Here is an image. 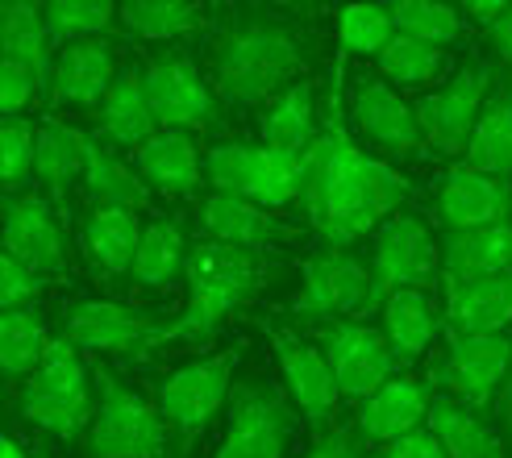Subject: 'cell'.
Here are the masks:
<instances>
[{
	"instance_id": "6da1fadb",
	"label": "cell",
	"mask_w": 512,
	"mask_h": 458,
	"mask_svg": "<svg viewBox=\"0 0 512 458\" xmlns=\"http://www.w3.org/2000/svg\"><path fill=\"white\" fill-rule=\"evenodd\" d=\"M408 188L413 184L404 180L400 167H392L379 155H367L358 146L346 109V55H338L321 109V138L304 155V188H300L304 213L325 238V246L350 250L371 229L392 221Z\"/></svg>"
},
{
	"instance_id": "7a4b0ae2",
	"label": "cell",
	"mask_w": 512,
	"mask_h": 458,
	"mask_svg": "<svg viewBox=\"0 0 512 458\" xmlns=\"http://www.w3.org/2000/svg\"><path fill=\"white\" fill-rule=\"evenodd\" d=\"M217 96L225 105H271L279 92L300 84L304 42L288 21L271 13H234L213 46Z\"/></svg>"
},
{
	"instance_id": "3957f363",
	"label": "cell",
	"mask_w": 512,
	"mask_h": 458,
	"mask_svg": "<svg viewBox=\"0 0 512 458\" xmlns=\"http://www.w3.org/2000/svg\"><path fill=\"white\" fill-rule=\"evenodd\" d=\"M267 271H271L267 254L259 250H238L213 238H200L188 254V271H184V284H188L184 309L175 313V321H163L155 346H167V342L204 346L209 338H217V329L259 296V288L267 284Z\"/></svg>"
},
{
	"instance_id": "277c9868",
	"label": "cell",
	"mask_w": 512,
	"mask_h": 458,
	"mask_svg": "<svg viewBox=\"0 0 512 458\" xmlns=\"http://www.w3.org/2000/svg\"><path fill=\"white\" fill-rule=\"evenodd\" d=\"M96 417L88 425V458H163L167 454V421L150 400L125 388L113 367L96 363Z\"/></svg>"
},
{
	"instance_id": "5b68a950",
	"label": "cell",
	"mask_w": 512,
	"mask_h": 458,
	"mask_svg": "<svg viewBox=\"0 0 512 458\" xmlns=\"http://www.w3.org/2000/svg\"><path fill=\"white\" fill-rule=\"evenodd\" d=\"M238 363H242V346H225V350L192 359L167 375V384L159 388V413L171 429L179 458H188V450L200 442V434L225 409V400L234 396Z\"/></svg>"
},
{
	"instance_id": "8992f818",
	"label": "cell",
	"mask_w": 512,
	"mask_h": 458,
	"mask_svg": "<svg viewBox=\"0 0 512 458\" xmlns=\"http://www.w3.org/2000/svg\"><path fill=\"white\" fill-rule=\"evenodd\" d=\"M21 417L55 434L63 442L80 438L96 417L92 404V379L84 371V359L67 338H55L46 350L42 367L25 379L21 388Z\"/></svg>"
},
{
	"instance_id": "52a82bcc",
	"label": "cell",
	"mask_w": 512,
	"mask_h": 458,
	"mask_svg": "<svg viewBox=\"0 0 512 458\" xmlns=\"http://www.w3.org/2000/svg\"><path fill=\"white\" fill-rule=\"evenodd\" d=\"M204 184L213 192H229L254 200L263 209H284L300 200L304 188V159L284 155L271 146H250V142H221L204 155Z\"/></svg>"
},
{
	"instance_id": "ba28073f",
	"label": "cell",
	"mask_w": 512,
	"mask_h": 458,
	"mask_svg": "<svg viewBox=\"0 0 512 458\" xmlns=\"http://www.w3.org/2000/svg\"><path fill=\"white\" fill-rule=\"evenodd\" d=\"M379 304L371 267L354 250L325 246L304 263V284L292 300V313L300 321H358Z\"/></svg>"
},
{
	"instance_id": "9c48e42d",
	"label": "cell",
	"mask_w": 512,
	"mask_h": 458,
	"mask_svg": "<svg viewBox=\"0 0 512 458\" xmlns=\"http://www.w3.org/2000/svg\"><path fill=\"white\" fill-rule=\"evenodd\" d=\"M296 429V404L263 384L246 379L234 388V409H229V429L213 458H284L288 438Z\"/></svg>"
},
{
	"instance_id": "30bf717a",
	"label": "cell",
	"mask_w": 512,
	"mask_h": 458,
	"mask_svg": "<svg viewBox=\"0 0 512 458\" xmlns=\"http://www.w3.org/2000/svg\"><path fill=\"white\" fill-rule=\"evenodd\" d=\"M346 109L354 134H363L388 159H425L429 142L421 130L417 105H408L388 80L358 75L354 84H346Z\"/></svg>"
},
{
	"instance_id": "8fae6325",
	"label": "cell",
	"mask_w": 512,
	"mask_h": 458,
	"mask_svg": "<svg viewBox=\"0 0 512 458\" xmlns=\"http://www.w3.org/2000/svg\"><path fill=\"white\" fill-rule=\"evenodd\" d=\"M371 275L379 300H388L392 292H429L433 279H442V246L433 242L421 217L396 213L392 221L379 225Z\"/></svg>"
},
{
	"instance_id": "7c38bea8",
	"label": "cell",
	"mask_w": 512,
	"mask_h": 458,
	"mask_svg": "<svg viewBox=\"0 0 512 458\" xmlns=\"http://www.w3.org/2000/svg\"><path fill=\"white\" fill-rule=\"evenodd\" d=\"M492 80H496V71L488 63H467L454 71V80H446L442 88H433L417 100L425 142L438 155H467L475 121L492 96Z\"/></svg>"
},
{
	"instance_id": "4fadbf2b",
	"label": "cell",
	"mask_w": 512,
	"mask_h": 458,
	"mask_svg": "<svg viewBox=\"0 0 512 458\" xmlns=\"http://www.w3.org/2000/svg\"><path fill=\"white\" fill-rule=\"evenodd\" d=\"M317 342H321V354L329 359V367H334L338 392L346 400L363 404L367 396H375L383 384L396 379L400 359L392 354L383 329H371L363 321H329L317 329Z\"/></svg>"
},
{
	"instance_id": "5bb4252c",
	"label": "cell",
	"mask_w": 512,
	"mask_h": 458,
	"mask_svg": "<svg viewBox=\"0 0 512 458\" xmlns=\"http://www.w3.org/2000/svg\"><path fill=\"white\" fill-rule=\"evenodd\" d=\"M146 96L159 117V130H213L221 121L217 92L200 80V71L184 55H155L146 67Z\"/></svg>"
},
{
	"instance_id": "9a60e30c",
	"label": "cell",
	"mask_w": 512,
	"mask_h": 458,
	"mask_svg": "<svg viewBox=\"0 0 512 458\" xmlns=\"http://www.w3.org/2000/svg\"><path fill=\"white\" fill-rule=\"evenodd\" d=\"M512 367V338L508 334H454L438 363V379L450 388L454 400L471 409H488L500 396V384Z\"/></svg>"
},
{
	"instance_id": "2e32d148",
	"label": "cell",
	"mask_w": 512,
	"mask_h": 458,
	"mask_svg": "<svg viewBox=\"0 0 512 458\" xmlns=\"http://www.w3.org/2000/svg\"><path fill=\"white\" fill-rule=\"evenodd\" d=\"M267 338L275 346V363H279V375L288 384V400L296 404V413L309 421L313 429H329L338 413V379H334V367L321 354V346L304 342L292 329H279V325H267Z\"/></svg>"
},
{
	"instance_id": "e0dca14e",
	"label": "cell",
	"mask_w": 512,
	"mask_h": 458,
	"mask_svg": "<svg viewBox=\"0 0 512 458\" xmlns=\"http://www.w3.org/2000/svg\"><path fill=\"white\" fill-rule=\"evenodd\" d=\"M159 329L163 325L150 313L125 309L113 300H80L63 313V338L75 350L92 354H142L155 346Z\"/></svg>"
},
{
	"instance_id": "ac0fdd59",
	"label": "cell",
	"mask_w": 512,
	"mask_h": 458,
	"mask_svg": "<svg viewBox=\"0 0 512 458\" xmlns=\"http://www.w3.org/2000/svg\"><path fill=\"white\" fill-rule=\"evenodd\" d=\"M5 254L21 259L34 275L50 279L67 271V238H63V217L55 213L46 196L30 192L9 200L5 213Z\"/></svg>"
},
{
	"instance_id": "d6986e66",
	"label": "cell",
	"mask_w": 512,
	"mask_h": 458,
	"mask_svg": "<svg viewBox=\"0 0 512 458\" xmlns=\"http://www.w3.org/2000/svg\"><path fill=\"white\" fill-rule=\"evenodd\" d=\"M438 213L454 229H483V225H508L512 221V180L475 171L458 163L446 171L438 192Z\"/></svg>"
},
{
	"instance_id": "ffe728a7",
	"label": "cell",
	"mask_w": 512,
	"mask_h": 458,
	"mask_svg": "<svg viewBox=\"0 0 512 458\" xmlns=\"http://www.w3.org/2000/svg\"><path fill=\"white\" fill-rule=\"evenodd\" d=\"M117 75V55L109 42L84 38V42H67L55 59V80H50V96L59 105H80V109H100L105 96L113 92Z\"/></svg>"
},
{
	"instance_id": "44dd1931",
	"label": "cell",
	"mask_w": 512,
	"mask_h": 458,
	"mask_svg": "<svg viewBox=\"0 0 512 458\" xmlns=\"http://www.w3.org/2000/svg\"><path fill=\"white\" fill-rule=\"evenodd\" d=\"M200 229H204V238H213V242L238 246V250H259V254H267L275 242H284L292 234L271 209L254 205V200H242V196H229V192H213L200 200Z\"/></svg>"
},
{
	"instance_id": "7402d4cb",
	"label": "cell",
	"mask_w": 512,
	"mask_h": 458,
	"mask_svg": "<svg viewBox=\"0 0 512 458\" xmlns=\"http://www.w3.org/2000/svg\"><path fill=\"white\" fill-rule=\"evenodd\" d=\"M492 275H512V221L483 229H454L442 242V288Z\"/></svg>"
},
{
	"instance_id": "603a6c76",
	"label": "cell",
	"mask_w": 512,
	"mask_h": 458,
	"mask_svg": "<svg viewBox=\"0 0 512 458\" xmlns=\"http://www.w3.org/2000/svg\"><path fill=\"white\" fill-rule=\"evenodd\" d=\"M429 400L433 396L417 384V379L396 375L392 384H383L375 396H367L363 404H358V434L392 446L408 434H417V429H425Z\"/></svg>"
},
{
	"instance_id": "cb8c5ba5",
	"label": "cell",
	"mask_w": 512,
	"mask_h": 458,
	"mask_svg": "<svg viewBox=\"0 0 512 458\" xmlns=\"http://www.w3.org/2000/svg\"><path fill=\"white\" fill-rule=\"evenodd\" d=\"M96 125H100L105 146L134 150V155L159 134V117L150 109V96H146V71H138V67L121 71V80L105 96V105L96 109Z\"/></svg>"
},
{
	"instance_id": "d4e9b609",
	"label": "cell",
	"mask_w": 512,
	"mask_h": 458,
	"mask_svg": "<svg viewBox=\"0 0 512 458\" xmlns=\"http://www.w3.org/2000/svg\"><path fill=\"white\" fill-rule=\"evenodd\" d=\"M138 175L159 196H192L204 184V159L192 134L159 130L138 150Z\"/></svg>"
},
{
	"instance_id": "484cf974",
	"label": "cell",
	"mask_w": 512,
	"mask_h": 458,
	"mask_svg": "<svg viewBox=\"0 0 512 458\" xmlns=\"http://www.w3.org/2000/svg\"><path fill=\"white\" fill-rule=\"evenodd\" d=\"M259 134L263 146L284 150V155L304 159L321 138V105H317V88L309 80L292 84L288 92H279L259 117Z\"/></svg>"
},
{
	"instance_id": "4316f807",
	"label": "cell",
	"mask_w": 512,
	"mask_h": 458,
	"mask_svg": "<svg viewBox=\"0 0 512 458\" xmlns=\"http://www.w3.org/2000/svg\"><path fill=\"white\" fill-rule=\"evenodd\" d=\"M34 175L42 180L50 205L59 217H67L71 209V184L84 180V130L63 125L55 117H46L38 125V159H34Z\"/></svg>"
},
{
	"instance_id": "83f0119b",
	"label": "cell",
	"mask_w": 512,
	"mask_h": 458,
	"mask_svg": "<svg viewBox=\"0 0 512 458\" xmlns=\"http://www.w3.org/2000/svg\"><path fill=\"white\" fill-rule=\"evenodd\" d=\"M446 321L454 334H504L512 321V275L446 288Z\"/></svg>"
},
{
	"instance_id": "f1b7e54d",
	"label": "cell",
	"mask_w": 512,
	"mask_h": 458,
	"mask_svg": "<svg viewBox=\"0 0 512 458\" xmlns=\"http://www.w3.org/2000/svg\"><path fill=\"white\" fill-rule=\"evenodd\" d=\"M425 429L442 442L446 458H500V434L479 417V409L454 396L429 400Z\"/></svg>"
},
{
	"instance_id": "f546056e",
	"label": "cell",
	"mask_w": 512,
	"mask_h": 458,
	"mask_svg": "<svg viewBox=\"0 0 512 458\" xmlns=\"http://www.w3.org/2000/svg\"><path fill=\"white\" fill-rule=\"evenodd\" d=\"M84 188L96 209L142 213L150 205V188L142 175L134 167H125L113 155V146H100V138H88V134H84Z\"/></svg>"
},
{
	"instance_id": "4dcf8cb0",
	"label": "cell",
	"mask_w": 512,
	"mask_h": 458,
	"mask_svg": "<svg viewBox=\"0 0 512 458\" xmlns=\"http://www.w3.org/2000/svg\"><path fill=\"white\" fill-rule=\"evenodd\" d=\"M142 229L146 225H138V213H130V209H92L84 217V229H80L92 267L105 271V275L134 271Z\"/></svg>"
},
{
	"instance_id": "1f68e13d",
	"label": "cell",
	"mask_w": 512,
	"mask_h": 458,
	"mask_svg": "<svg viewBox=\"0 0 512 458\" xmlns=\"http://www.w3.org/2000/svg\"><path fill=\"white\" fill-rule=\"evenodd\" d=\"M0 46H5V59L30 67L38 75V84L50 88L55 59H50V30H46L42 5H30V0L0 5Z\"/></svg>"
},
{
	"instance_id": "d6a6232c",
	"label": "cell",
	"mask_w": 512,
	"mask_h": 458,
	"mask_svg": "<svg viewBox=\"0 0 512 458\" xmlns=\"http://www.w3.org/2000/svg\"><path fill=\"white\" fill-rule=\"evenodd\" d=\"M463 163L475 171L500 175V180H512V80L492 88L488 105H483V113L475 121V134L467 142Z\"/></svg>"
},
{
	"instance_id": "836d02e7",
	"label": "cell",
	"mask_w": 512,
	"mask_h": 458,
	"mask_svg": "<svg viewBox=\"0 0 512 458\" xmlns=\"http://www.w3.org/2000/svg\"><path fill=\"white\" fill-rule=\"evenodd\" d=\"M379 313H383V338H388L400 367L417 363L429 350L433 334H438V317H433L429 292H392Z\"/></svg>"
},
{
	"instance_id": "e575fe53",
	"label": "cell",
	"mask_w": 512,
	"mask_h": 458,
	"mask_svg": "<svg viewBox=\"0 0 512 458\" xmlns=\"http://www.w3.org/2000/svg\"><path fill=\"white\" fill-rule=\"evenodd\" d=\"M188 254H192V246L184 242V225L175 217L150 221L142 229V246L134 259V284L138 288H171L175 279L188 271Z\"/></svg>"
},
{
	"instance_id": "d590c367",
	"label": "cell",
	"mask_w": 512,
	"mask_h": 458,
	"mask_svg": "<svg viewBox=\"0 0 512 458\" xmlns=\"http://www.w3.org/2000/svg\"><path fill=\"white\" fill-rule=\"evenodd\" d=\"M50 342L55 338L46 334V321L34 309L0 313V367L9 379H30L42 367Z\"/></svg>"
},
{
	"instance_id": "8d00e7d4",
	"label": "cell",
	"mask_w": 512,
	"mask_h": 458,
	"mask_svg": "<svg viewBox=\"0 0 512 458\" xmlns=\"http://www.w3.org/2000/svg\"><path fill=\"white\" fill-rule=\"evenodd\" d=\"M200 21H204V9L192 5V0H130V5H121V25L146 42L184 38Z\"/></svg>"
},
{
	"instance_id": "74e56055",
	"label": "cell",
	"mask_w": 512,
	"mask_h": 458,
	"mask_svg": "<svg viewBox=\"0 0 512 458\" xmlns=\"http://www.w3.org/2000/svg\"><path fill=\"white\" fill-rule=\"evenodd\" d=\"M379 80H388L396 88H421L429 80H438L442 67H446V55L438 46H425L417 38H404L396 34L388 46L379 50Z\"/></svg>"
},
{
	"instance_id": "f35d334b",
	"label": "cell",
	"mask_w": 512,
	"mask_h": 458,
	"mask_svg": "<svg viewBox=\"0 0 512 458\" xmlns=\"http://www.w3.org/2000/svg\"><path fill=\"white\" fill-rule=\"evenodd\" d=\"M392 21H396V34L404 38H417L425 46H446L463 34V9L442 5V0H396Z\"/></svg>"
},
{
	"instance_id": "ab89813d",
	"label": "cell",
	"mask_w": 512,
	"mask_h": 458,
	"mask_svg": "<svg viewBox=\"0 0 512 458\" xmlns=\"http://www.w3.org/2000/svg\"><path fill=\"white\" fill-rule=\"evenodd\" d=\"M42 13L50 38L63 42L100 38L121 21V5H109V0H50V5H42Z\"/></svg>"
},
{
	"instance_id": "60d3db41",
	"label": "cell",
	"mask_w": 512,
	"mask_h": 458,
	"mask_svg": "<svg viewBox=\"0 0 512 458\" xmlns=\"http://www.w3.org/2000/svg\"><path fill=\"white\" fill-rule=\"evenodd\" d=\"M342 55H375L396 38V21L388 5H346L338 13Z\"/></svg>"
},
{
	"instance_id": "b9f144b4",
	"label": "cell",
	"mask_w": 512,
	"mask_h": 458,
	"mask_svg": "<svg viewBox=\"0 0 512 458\" xmlns=\"http://www.w3.org/2000/svg\"><path fill=\"white\" fill-rule=\"evenodd\" d=\"M34 159H38V130L25 117H5V125H0V184L17 192L25 175L34 171Z\"/></svg>"
},
{
	"instance_id": "7bdbcfd3",
	"label": "cell",
	"mask_w": 512,
	"mask_h": 458,
	"mask_svg": "<svg viewBox=\"0 0 512 458\" xmlns=\"http://www.w3.org/2000/svg\"><path fill=\"white\" fill-rule=\"evenodd\" d=\"M42 288H46L42 275H34L21 259H13V254H0V309L5 313L30 309L42 296Z\"/></svg>"
},
{
	"instance_id": "ee69618b",
	"label": "cell",
	"mask_w": 512,
	"mask_h": 458,
	"mask_svg": "<svg viewBox=\"0 0 512 458\" xmlns=\"http://www.w3.org/2000/svg\"><path fill=\"white\" fill-rule=\"evenodd\" d=\"M38 75L30 67H21L13 59H0V109H5V117H21V109L34 100L38 92Z\"/></svg>"
},
{
	"instance_id": "f6af8a7d",
	"label": "cell",
	"mask_w": 512,
	"mask_h": 458,
	"mask_svg": "<svg viewBox=\"0 0 512 458\" xmlns=\"http://www.w3.org/2000/svg\"><path fill=\"white\" fill-rule=\"evenodd\" d=\"M304 458H367L363 454V438L354 434V429H325V434L313 442V450Z\"/></svg>"
},
{
	"instance_id": "bcb514c9",
	"label": "cell",
	"mask_w": 512,
	"mask_h": 458,
	"mask_svg": "<svg viewBox=\"0 0 512 458\" xmlns=\"http://www.w3.org/2000/svg\"><path fill=\"white\" fill-rule=\"evenodd\" d=\"M383 458H446L442 442L429 434V429H417V434H408L392 446H383Z\"/></svg>"
},
{
	"instance_id": "7dc6e473",
	"label": "cell",
	"mask_w": 512,
	"mask_h": 458,
	"mask_svg": "<svg viewBox=\"0 0 512 458\" xmlns=\"http://www.w3.org/2000/svg\"><path fill=\"white\" fill-rule=\"evenodd\" d=\"M504 0H471V5H463V13L471 17V21H479V25H488V30H492V25L504 17Z\"/></svg>"
},
{
	"instance_id": "c3c4849f",
	"label": "cell",
	"mask_w": 512,
	"mask_h": 458,
	"mask_svg": "<svg viewBox=\"0 0 512 458\" xmlns=\"http://www.w3.org/2000/svg\"><path fill=\"white\" fill-rule=\"evenodd\" d=\"M492 413H496V425L512 438V367H508V379L500 384V396H496V404H492Z\"/></svg>"
},
{
	"instance_id": "681fc988",
	"label": "cell",
	"mask_w": 512,
	"mask_h": 458,
	"mask_svg": "<svg viewBox=\"0 0 512 458\" xmlns=\"http://www.w3.org/2000/svg\"><path fill=\"white\" fill-rule=\"evenodd\" d=\"M488 38H492V46L500 50V55L512 63V5L504 9V17L492 25V30H488Z\"/></svg>"
},
{
	"instance_id": "f907efd6",
	"label": "cell",
	"mask_w": 512,
	"mask_h": 458,
	"mask_svg": "<svg viewBox=\"0 0 512 458\" xmlns=\"http://www.w3.org/2000/svg\"><path fill=\"white\" fill-rule=\"evenodd\" d=\"M0 458H34V454H25L17 438H5V442H0Z\"/></svg>"
},
{
	"instance_id": "816d5d0a",
	"label": "cell",
	"mask_w": 512,
	"mask_h": 458,
	"mask_svg": "<svg viewBox=\"0 0 512 458\" xmlns=\"http://www.w3.org/2000/svg\"><path fill=\"white\" fill-rule=\"evenodd\" d=\"M34 458H46V454H34Z\"/></svg>"
}]
</instances>
